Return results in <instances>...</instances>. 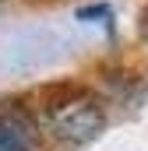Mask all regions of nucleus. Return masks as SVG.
I'll return each instance as SVG.
<instances>
[{
    "label": "nucleus",
    "mask_w": 148,
    "mask_h": 151,
    "mask_svg": "<svg viewBox=\"0 0 148 151\" xmlns=\"http://www.w3.org/2000/svg\"><path fill=\"white\" fill-rule=\"evenodd\" d=\"M0 151H39L32 119H25L21 113L0 109Z\"/></svg>",
    "instance_id": "2"
},
{
    "label": "nucleus",
    "mask_w": 148,
    "mask_h": 151,
    "mask_svg": "<svg viewBox=\"0 0 148 151\" xmlns=\"http://www.w3.org/2000/svg\"><path fill=\"white\" fill-rule=\"evenodd\" d=\"M138 35H141V39L148 42V7L141 11V18H138Z\"/></svg>",
    "instance_id": "4"
},
{
    "label": "nucleus",
    "mask_w": 148,
    "mask_h": 151,
    "mask_svg": "<svg viewBox=\"0 0 148 151\" xmlns=\"http://www.w3.org/2000/svg\"><path fill=\"white\" fill-rule=\"evenodd\" d=\"M46 116H49L53 134H57L60 141H67V144H85V141L99 137L102 127H106V109H102V102H99L95 95H88L85 88H78V84H64V88L49 99Z\"/></svg>",
    "instance_id": "1"
},
{
    "label": "nucleus",
    "mask_w": 148,
    "mask_h": 151,
    "mask_svg": "<svg viewBox=\"0 0 148 151\" xmlns=\"http://www.w3.org/2000/svg\"><path fill=\"white\" fill-rule=\"evenodd\" d=\"M78 18L81 21H99V25H110L113 21V11L106 4H88V7H78Z\"/></svg>",
    "instance_id": "3"
}]
</instances>
